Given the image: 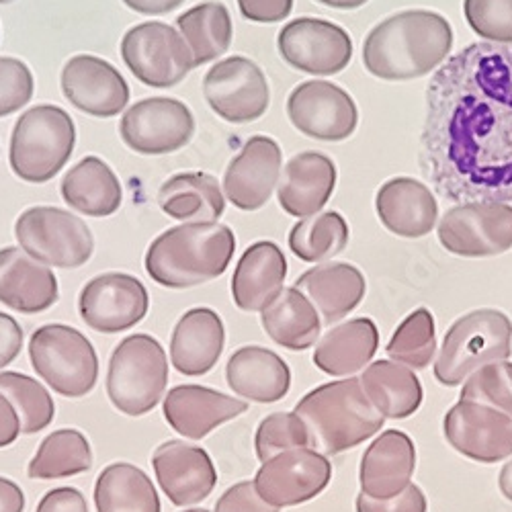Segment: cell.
<instances>
[{"label":"cell","mask_w":512,"mask_h":512,"mask_svg":"<svg viewBox=\"0 0 512 512\" xmlns=\"http://www.w3.org/2000/svg\"><path fill=\"white\" fill-rule=\"evenodd\" d=\"M336 187V164L330 156L314 150L295 154L283 168L277 199L293 218L316 216L330 201Z\"/></svg>","instance_id":"25"},{"label":"cell","mask_w":512,"mask_h":512,"mask_svg":"<svg viewBox=\"0 0 512 512\" xmlns=\"http://www.w3.org/2000/svg\"><path fill=\"white\" fill-rule=\"evenodd\" d=\"M447 443L478 463H498L512 455V418L476 402L459 400L443 420Z\"/></svg>","instance_id":"18"},{"label":"cell","mask_w":512,"mask_h":512,"mask_svg":"<svg viewBox=\"0 0 512 512\" xmlns=\"http://www.w3.org/2000/svg\"><path fill=\"white\" fill-rule=\"evenodd\" d=\"M29 359L35 373L64 398L89 396L99 381V357L91 340L78 328L46 324L29 340Z\"/></svg>","instance_id":"8"},{"label":"cell","mask_w":512,"mask_h":512,"mask_svg":"<svg viewBox=\"0 0 512 512\" xmlns=\"http://www.w3.org/2000/svg\"><path fill=\"white\" fill-rule=\"evenodd\" d=\"M330 480L332 463L328 457L302 447L265 461L252 482L267 504L281 510L314 500L328 488Z\"/></svg>","instance_id":"16"},{"label":"cell","mask_w":512,"mask_h":512,"mask_svg":"<svg viewBox=\"0 0 512 512\" xmlns=\"http://www.w3.org/2000/svg\"><path fill=\"white\" fill-rule=\"evenodd\" d=\"M25 492L9 478L0 476V512H25Z\"/></svg>","instance_id":"52"},{"label":"cell","mask_w":512,"mask_h":512,"mask_svg":"<svg viewBox=\"0 0 512 512\" xmlns=\"http://www.w3.org/2000/svg\"><path fill=\"white\" fill-rule=\"evenodd\" d=\"M355 510L357 512H426L429 510V502H426L424 492L416 484H410L402 494L388 500H373L361 492L355 500Z\"/></svg>","instance_id":"46"},{"label":"cell","mask_w":512,"mask_h":512,"mask_svg":"<svg viewBox=\"0 0 512 512\" xmlns=\"http://www.w3.org/2000/svg\"><path fill=\"white\" fill-rule=\"evenodd\" d=\"M23 338L25 334L19 322L13 316L0 312V371L19 357L23 349Z\"/></svg>","instance_id":"50"},{"label":"cell","mask_w":512,"mask_h":512,"mask_svg":"<svg viewBox=\"0 0 512 512\" xmlns=\"http://www.w3.org/2000/svg\"><path fill=\"white\" fill-rule=\"evenodd\" d=\"M240 15L252 23H279L293 11V0H238Z\"/></svg>","instance_id":"48"},{"label":"cell","mask_w":512,"mask_h":512,"mask_svg":"<svg viewBox=\"0 0 512 512\" xmlns=\"http://www.w3.org/2000/svg\"><path fill=\"white\" fill-rule=\"evenodd\" d=\"M183 512H211L207 508H189V510H183Z\"/></svg>","instance_id":"56"},{"label":"cell","mask_w":512,"mask_h":512,"mask_svg":"<svg viewBox=\"0 0 512 512\" xmlns=\"http://www.w3.org/2000/svg\"><path fill=\"white\" fill-rule=\"evenodd\" d=\"M283 152L269 136H252L240 154L228 164L224 193L242 211H256L267 205L281 179Z\"/></svg>","instance_id":"21"},{"label":"cell","mask_w":512,"mask_h":512,"mask_svg":"<svg viewBox=\"0 0 512 512\" xmlns=\"http://www.w3.org/2000/svg\"><path fill=\"white\" fill-rule=\"evenodd\" d=\"M97 512H162L156 486L144 469L117 461L107 465L95 482Z\"/></svg>","instance_id":"36"},{"label":"cell","mask_w":512,"mask_h":512,"mask_svg":"<svg viewBox=\"0 0 512 512\" xmlns=\"http://www.w3.org/2000/svg\"><path fill=\"white\" fill-rule=\"evenodd\" d=\"M390 361L408 369H426L437 353V326L431 310L418 308L404 318L386 347Z\"/></svg>","instance_id":"41"},{"label":"cell","mask_w":512,"mask_h":512,"mask_svg":"<svg viewBox=\"0 0 512 512\" xmlns=\"http://www.w3.org/2000/svg\"><path fill=\"white\" fill-rule=\"evenodd\" d=\"M295 289L312 302L322 324L332 326L363 302L367 281L351 263H322L297 279Z\"/></svg>","instance_id":"29"},{"label":"cell","mask_w":512,"mask_h":512,"mask_svg":"<svg viewBox=\"0 0 512 512\" xmlns=\"http://www.w3.org/2000/svg\"><path fill=\"white\" fill-rule=\"evenodd\" d=\"M287 277L283 250L269 240L244 250L232 275V300L242 312H263L281 293Z\"/></svg>","instance_id":"28"},{"label":"cell","mask_w":512,"mask_h":512,"mask_svg":"<svg viewBox=\"0 0 512 512\" xmlns=\"http://www.w3.org/2000/svg\"><path fill=\"white\" fill-rule=\"evenodd\" d=\"M261 324L275 345L287 351L314 347L322 332V320L308 297L295 287H283L261 312Z\"/></svg>","instance_id":"35"},{"label":"cell","mask_w":512,"mask_h":512,"mask_svg":"<svg viewBox=\"0 0 512 512\" xmlns=\"http://www.w3.org/2000/svg\"><path fill=\"white\" fill-rule=\"evenodd\" d=\"M158 205L168 218L187 224L218 222L224 216L226 197L216 177L181 173L170 177L158 191Z\"/></svg>","instance_id":"34"},{"label":"cell","mask_w":512,"mask_h":512,"mask_svg":"<svg viewBox=\"0 0 512 512\" xmlns=\"http://www.w3.org/2000/svg\"><path fill=\"white\" fill-rule=\"evenodd\" d=\"M459 400L490 406L512 418V363L496 361L469 375Z\"/></svg>","instance_id":"42"},{"label":"cell","mask_w":512,"mask_h":512,"mask_svg":"<svg viewBox=\"0 0 512 512\" xmlns=\"http://www.w3.org/2000/svg\"><path fill=\"white\" fill-rule=\"evenodd\" d=\"M512 353V320L494 308H480L461 316L447 330L435 377L441 386L457 388L484 365L506 361Z\"/></svg>","instance_id":"5"},{"label":"cell","mask_w":512,"mask_h":512,"mask_svg":"<svg viewBox=\"0 0 512 512\" xmlns=\"http://www.w3.org/2000/svg\"><path fill=\"white\" fill-rule=\"evenodd\" d=\"M213 512H279V508L261 498L254 482H240L220 496Z\"/></svg>","instance_id":"47"},{"label":"cell","mask_w":512,"mask_h":512,"mask_svg":"<svg viewBox=\"0 0 512 512\" xmlns=\"http://www.w3.org/2000/svg\"><path fill=\"white\" fill-rule=\"evenodd\" d=\"M60 287L54 271L15 246L0 250V304L19 314H41L56 306Z\"/></svg>","instance_id":"26"},{"label":"cell","mask_w":512,"mask_h":512,"mask_svg":"<svg viewBox=\"0 0 512 512\" xmlns=\"http://www.w3.org/2000/svg\"><path fill=\"white\" fill-rule=\"evenodd\" d=\"M156 480L175 506H193L205 500L218 484V469L209 453L185 441H164L152 455Z\"/></svg>","instance_id":"20"},{"label":"cell","mask_w":512,"mask_h":512,"mask_svg":"<svg viewBox=\"0 0 512 512\" xmlns=\"http://www.w3.org/2000/svg\"><path fill=\"white\" fill-rule=\"evenodd\" d=\"M316 3L336 9V11H355V9H361L363 5H367L369 0H316Z\"/></svg>","instance_id":"55"},{"label":"cell","mask_w":512,"mask_h":512,"mask_svg":"<svg viewBox=\"0 0 512 512\" xmlns=\"http://www.w3.org/2000/svg\"><path fill=\"white\" fill-rule=\"evenodd\" d=\"M293 414L308 431L310 449L322 455H340L383 429V418L365 396L359 377L330 381L308 392Z\"/></svg>","instance_id":"4"},{"label":"cell","mask_w":512,"mask_h":512,"mask_svg":"<svg viewBox=\"0 0 512 512\" xmlns=\"http://www.w3.org/2000/svg\"><path fill=\"white\" fill-rule=\"evenodd\" d=\"M0 392L13 402L23 435H37L54 422L56 404L41 381L19 371H0Z\"/></svg>","instance_id":"40"},{"label":"cell","mask_w":512,"mask_h":512,"mask_svg":"<svg viewBox=\"0 0 512 512\" xmlns=\"http://www.w3.org/2000/svg\"><path fill=\"white\" fill-rule=\"evenodd\" d=\"M416 469V445L402 431H383L363 453L359 467L361 492L373 500L402 494Z\"/></svg>","instance_id":"24"},{"label":"cell","mask_w":512,"mask_h":512,"mask_svg":"<svg viewBox=\"0 0 512 512\" xmlns=\"http://www.w3.org/2000/svg\"><path fill=\"white\" fill-rule=\"evenodd\" d=\"M453 50L451 23L435 11H402L377 23L363 41L365 70L390 82L437 72Z\"/></svg>","instance_id":"2"},{"label":"cell","mask_w":512,"mask_h":512,"mask_svg":"<svg viewBox=\"0 0 512 512\" xmlns=\"http://www.w3.org/2000/svg\"><path fill=\"white\" fill-rule=\"evenodd\" d=\"M498 488H500L502 496L512 502V459L508 463H504V467L500 469Z\"/></svg>","instance_id":"54"},{"label":"cell","mask_w":512,"mask_h":512,"mask_svg":"<svg viewBox=\"0 0 512 512\" xmlns=\"http://www.w3.org/2000/svg\"><path fill=\"white\" fill-rule=\"evenodd\" d=\"M379 222L400 238H422L431 234L439 220L435 193L412 177H394L383 183L375 195Z\"/></svg>","instance_id":"23"},{"label":"cell","mask_w":512,"mask_h":512,"mask_svg":"<svg viewBox=\"0 0 512 512\" xmlns=\"http://www.w3.org/2000/svg\"><path fill=\"white\" fill-rule=\"evenodd\" d=\"M379 349V332L371 318H353L330 328L314 349V365L332 377L363 371Z\"/></svg>","instance_id":"31"},{"label":"cell","mask_w":512,"mask_h":512,"mask_svg":"<svg viewBox=\"0 0 512 512\" xmlns=\"http://www.w3.org/2000/svg\"><path fill=\"white\" fill-rule=\"evenodd\" d=\"M248 410V402L205 386H177L162 404L164 420L170 429L191 441H201L218 426L238 418Z\"/></svg>","instance_id":"22"},{"label":"cell","mask_w":512,"mask_h":512,"mask_svg":"<svg viewBox=\"0 0 512 512\" xmlns=\"http://www.w3.org/2000/svg\"><path fill=\"white\" fill-rule=\"evenodd\" d=\"M76 144L72 117L56 105H37L25 111L11 136L9 162L13 173L33 185L52 181L68 164Z\"/></svg>","instance_id":"6"},{"label":"cell","mask_w":512,"mask_h":512,"mask_svg":"<svg viewBox=\"0 0 512 512\" xmlns=\"http://www.w3.org/2000/svg\"><path fill=\"white\" fill-rule=\"evenodd\" d=\"M236 252V236L220 222L181 224L162 232L146 252V273L166 289H191L222 277Z\"/></svg>","instance_id":"3"},{"label":"cell","mask_w":512,"mask_h":512,"mask_svg":"<svg viewBox=\"0 0 512 512\" xmlns=\"http://www.w3.org/2000/svg\"><path fill=\"white\" fill-rule=\"evenodd\" d=\"M349 236V224L338 211H322L291 228L289 248L304 263H330L347 248Z\"/></svg>","instance_id":"39"},{"label":"cell","mask_w":512,"mask_h":512,"mask_svg":"<svg viewBox=\"0 0 512 512\" xmlns=\"http://www.w3.org/2000/svg\"><path fill=\"white\" fill-rule=\"evenodd\" d=\"M226 330L218 312L193 308L181 316L170 336V363L187 377H201L218 365Z\"/></svg>","instance_id":"27"},{"label":"cell","mask_w":512,"mask_h":512,"mask_svg":"<svg viewBox=\"0 0 512 512\" xmlns=\"http://www.w3.org/2000/svg\"><path fill=\"white\" fill-rule=\"evenodd\" d=\"M60 193L72 209L89 218H109L123 201L113 168L97 156H87L72 166L62 179Z\"/></svg>","instance_id":"32"},{"label":"cell","mask_w":512,"mask_h":512,"mask_svg":"<svg viewBox=\"0 0 512 512\" xmlns=\"http://www.w3.org/2000/svg\"><path fill=\"white\" fill-rule=\"evenodd\" d=\"M361 388L383 418L404 420L422 406V386L412 369L390 359L369 363L359 377Z\"/></svg>","instance_id":"33"},{"label":"cell","mask_w":512,"mask_h":512,"mask_svg":"<svg viewBox=\"0 0 512 512\" xmlns=\"http://www.w3.org/2000/svg\"><path fill=\"white\" fill-rule=\"evenodd\" d=\"M21 435V418L13 402L0 392V449L11 447Z\"/></svg>","instance_id":"51"},{"label":"cell","mask_w":512,"mask_h":512,"mask_svg":"<svg viewBox=\"0 0 512 512\" xmlns=\"http://www.w3.org/2000/svg\"><path fill=\"white\" fill-rule=\"evenodd\" d=\"M35 91L29 66L17 58H0V117L23 109Z\"/></svg>","instance_id":"45"},{"label":"cell","mask_w":512,"mask_h":512,"mask_svg":"<svg viewBox=\"0 0 512 512\" xmlns=\"http://www.w3.org/2000/svg\"><path fill=\"white\" fill-rule=\"evenodd\" d=\"M150 310L144 283L127 273H103L82 287L78 312L89 328L117 334L138 326Z\"/></svg>","instance_id":"17"},{"label":"cell","mask_w":512,"mask_h":512,"mask_svg":"<svg viewBox=\"0 0 512 512\" xmlns=\"http://www.w3.org/2000/svg\"><path fill=\"white\" fill-rule=\"evenodd\" d=\"M166 351L150 334H132L115 347L107 369V396L125 416H144L164 398Z\"/></svg>","instance_id":"7"},{"label":"cell","mask_w":512,"mask_h":512,"mask_svg":"<svg viewBox=\"0 0 512 512\" xmlns=\"http://www.w3.org/2000/svg\"><path fill=\"white\" fill-rule=\"evenodd\" d=\"M203 97L209 109L228 123L261 119L271 103L265 72L244 56L216 62L203 78Z\"/></svg>","instance_id":"12"},{"label":"cell","mask_w":512,"mask_h":512,"mask_svg":"<svg viewBox=\"0 0 512 512\" xmlns=\"http://www.w3.org/2000/svg\"><path fill=\"white\" fill-rule=\"evenodd\" d=\"M13 0H0V5H11Z\"/></svg>","instance_id":"57"},{"label":"cell","mask_w":512,"mask_h":512,"mask_svg":"<svg viewBox=\"0 0 512 512\" xmlns=\"http://www.w3.org/2000/svg\"><path fill=\"white\" fill-rule=\"evenodd\" d=\"M226 381L242 400L273 404L289 394L291 371L277 353L259 345H248L240 347L228 359Z\"/></svg>","instance_id":"30"},{"label":"cell","mask_w":512,"mask_h":512,"mask_svg":"<svg viewBox=\"0 0 512 512\" xmlns=\"http://www.w3.org/2000/svg\"><path fill=\"white\" fill-rule=\"evenodd\" d=\"M60 84L72 107L99 119L119 115L130 103V87L121 72L91 54L70 58L62 70Z\"/></svg>","instance_id":"19"},{"label":"cell","mask_w":512,"mask_h":512,"mask_svg":"<svg viewBox=\"0 0 512 512\" xmlns=\"http://www.w3.org/2000/svg\"><path fill=\"white\" fill-rule=\"evenodd\" d=\"M463 15L486 44L512 46V0H463Z\"/></svg>","instance_id":"44"},{"label":"cell","mask_w":512,"mask_h":512,"mask_svg":"<svg viewBox=\"0 0 512 512\" xmlns=\"http://www.w3.org/2000/svg\"><path fill=\"white\" fill-rule=\"evenodd\" d=\"M281 58L295 70L312 76H334L353 60V39L340 25L300 17L289 21L277 35Z\"/></svg>","instance_id":"15"},{"label":"cell","mask_w":512,"mask_h":512,"mask_svg":"<svg viewBox=\"0 0 512 512\" xmlns=\"http://www.w3.org/2000/svg\"><path fill=\"white\" fill-rule=\"evenodd\" d=\"M302 447H310L308 431L293 412H273L256 426L254 451L261 463L277 457L279 453Z\"/></svg>","instance_id":"43"},{"label":"cell","mask_w":512,"mask_h":512,"mask_svg":"<svg viewBox=\"0 0 512 512\" xmlns=\"http://www.w3.org/2000/svg\"><path fill=\"white\" fill-rule=\"evenodd\" d=\"M35 512H89V504L78 488L62 486L46 492Z\"/></svg>","instance_id":"49"},{"label":"cell","mask_w":512,"mask_h":512,"mask_svg":"<svg viewBox=\"0 0 512 512\" xmlns=\"http://www.w3.org/2000/svg\"><path fill=\"white\" fill-rule=\"evenodd\" d=\"M179 33L187 41L195 66L209 64L224 56L232 44L234 25L230 11L218 0H207L177 19Z\"/></svg>","instance_id":"37"},{"label":"cell","mask_w":512,"mask_h":512,"mask_svg":"<svg viewBox=\"0 0 512 512\" xmlns=\"http://www.w3.org/2000/svg\"><path fill=\"white\" fill-rule=\"evenodd\" d=\"M121 58L132 74L152 89H173L195 68L183 35L160 21L127 29L121 39Z\"/></svg>","instance_id":"10"},{"label":"cell","mask_w":512,"mask_h":512,"mask_svg":"<svg viewBox=\"0 0 512 512\" xmlns=\"http://www.w3.org/2000/svg\"><path fill=\"white\" fill-rule=\"evenodd\" d=\"M185 0H123L127 9H132L140 15H166L179 9Z\"/></svg>","instance_id":"53"},{"label":"cell","mask_w":512,"mask_h":512,"mask_svg":"<svg viewBox=\"0 0 512 512\" xmlns=\"http://www.w3.org/2000/svg\"><path fill=\"white\" fill-rule=\"evenodd\" d=\"M287 117L297 132L320 142H345L359 125L355 99L328 80H306L289 93Z\"/></svg>","instance_id":"13"},{"label":"cell","mask_w":512,"mask_h":512,"mask_svg":"<svg viewBox=\"0 0 512 512\" xmlns=\"http://www.w3.org/2000/svg\"><path fill=\"white\" fill-rule=\"evenodd\" d=\"M119 134L127 148L142 156L173 154L191 142L195 117L177 99L150 97L125 111Z\"/></svg>","instance_id":"14"},{"label":"cell","mask_w":512,"mask_h":512,"mask_svg":"<svg viewBox=\"0 0 512 512\" xmlns=\"http://www.w3.org/2000/svg\"><path fill=\"white\" fill-rule=\"evenodd\" d=\"M441 246L463 259H490L512 248L510 203H459L451 207L437 228Z\"/></svg>","instance_id":"11"},{"label":"cell","mask_w":512,"mask_h":512,"mask_svg":"<svg viewBox=\"0 0 512 512\" xmlns=\"http://www.w3.org/2000/svg\"><path fill=\"white\" fill-rule=\"evenodd\" d=\"M420 168L455 203H512V46L472 44L426 89Z\"/></svg>","instance_id":"1"},{"label":"cell","mask_w":512,"mask_h":512,"mask_svg":"<svg viewBox=\"0 0 512 512\" xmlns=\"http://www.w3.org/2000/svg\"><path fill=\"white\" fill-rule=\"evenodd\" d=\"M95 455L91 441L78 429H60L41 441L27 465L31 480H62L87 474Z\"/></svg>","instance_id":"38"},{"label":"cell","mask_w":512,"mask_h":512,"mask_svg":"<svg viewBox=\"0 0 512 512\" xmlns=\"http://www.w3.org/2000/svg\"><path fill=\"white\" fill-rule=\"evenodd\" d=\"M15 236L21 250L46 267L78 269L91 261L95 250L91 228L60 207L25 209L15 224Z\"/></svg>","instance_id":"9"}]
</instances>
